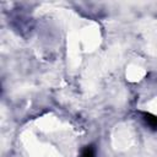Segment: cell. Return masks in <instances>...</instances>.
Masks as SVG:
<instances>
[{"mask_svg": "<svg viewBox=\"0 0 157 157\" xmlns=\"http://www.w3.org/2000/svg\"><path fill=\"white\" fill-rule=\"evenodd\" d=\"M142 117H144V120L153 129L157 128V117L150 114V113H142Z\"/></svg>", "mask_w": 157, "mask_h": 157, "instance_id": "6da1fadb", "label": "cell"}, {"mask_svg": "<svg viewBox=\"0 0 157 157\" xmlns=\"http://www.w3.org/2000/svg\"><path fill=\"white\" fill-rule=\"evenodd\" d=\"M81 157H94V150L92 146H87L83 151H82V155Z\"/></svg>", "mask_w": 157, "mask_h": 157, "instance_id": "7a4b0ae2", "label": "cell"}]
</instances>
